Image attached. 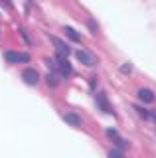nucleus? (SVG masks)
<instances>
[{
    "label": "nucleus",
    "mask_w": 156,
    "mask_h": 158,
    "mask_svg": "<svg viewBox=\"0 0 156 158\" xmlns=\"http://www.w3.org/2000/svg\"><path fill=\"white\" fill-rule=\"evenodd\" d=\"M63 34H65V36L69 38L71 42H77V44L81 42V36H79V34H77V32H75V30H73L71 26H65V28H63Z\"/></svg>",
    "instance_id": "obj_9"
},
{
    "label": "nucleus",
    "mask_w": 156,
    "mask_h": 158,
    "mask_svg": "<svg viewBox=\"0 0 156 158\" xmlns=\"http://www.w3.org/2000/svg\"><path fill=\"white\" fill-rule=\"evenodd\" d=\"M150 118H154V121H156V111H150Z\"/></svg>",
    "instance_id": "obj_16"
},
{
    "label": "nucleus",
    "mask_w": 156,
    "mask_h": 158,
    "mask_svg": "<svg viewBox=\"0 0 156 158\" xmlns=\"http://www.w3.org/2000/svg\"><path fill=\"white\" fill-rule=\"evenodd\" d=\"M4 59L8 63H28L32 59V56L26 52H12V49H8V52H4Z\"/></svg>",
    "instance_id": "obj_1"
},
{
    "label": "nucleus",
    "mask_w": 156,
    "mask_h": 158,
    "mask_svg": "<svg viewBox=\"0 0 156 158\" xmlns=\"http://www.w3.org/2000/svg\"><path fill=\"white\" fill-rule=\"evenodd\" d=\"M95 103L101 107V111H103V113H111V111H113L111 105H109V101H107L105 93H97V95H95Z\"/></svg>",
    "instance_id": "obj_6"
},
{
    "label": "nucleus",
    "mask_w": 156,
    "mask_h": 158,
    "mask_svg": "<svg viewBox=\"0 0 156 158\" xmlns=\"http://www.w3.org/2000/svg\"><path fill=\"white\" fill-rule=\"evenodd\" d=\"M136 97H138L142 103H154V99H156L154 91L152 89H146V87H140L138 91H136Z\"/></svg>",
    "instance_id": "obj_5"
},
{
    "label": "nucleus",
    "mask_w": 156,
    "mask_h": 158,
    "mask_svg": "<svg viewBox=\"0 0 156 158\" xmlns=\"http://www.w3.org/2000/svg\"><path fill=\"white\" fill-rule=\"evenodd\" d=\"M57 69H60V73H61L63 77H69L71 73H73L71 63L67 61V57L63 56V53H60V56H57Z\"/></svg>",
    "instance_id": "obj_4"
},
{
    "label": "nucleus",
    "mask_w": 156,
    "mask_h": 158,
    "mask_svg": "<svg viewBox=\"0 0 156 158\" xmlns=\"http://www.w3.org/2000/svg\"><path fill=\"white\" fill-rule=\"evenodd\" d=\"M0 2H2L6 8H12V2H10V0H0Z\"/></svg>",
    "instance_id": "obj_15"
},
{
    "label": "nucleus",
    "mask_w": 156,
    "mask_h": 158,
    "mask_svg": "<svg viewBox=\"0 0 156 158\" xmlns=\"http://www.w3.org/2000/svg\"><path fill=\"white\" fill-rule=\"evenodd\" d=\"M46 81L50 83V87H57L60 79H57V75H55V73H47V75H46Z\"/></svg>",
    "instance_id": "obj_11"
},
{
    "label": "nucleus",
    "mask_w": 156,
    "mask_h": 158,
    "mask_svg": "<svg viewBox=\"0 0 156 158\" xmlns=\"http://www.w3.org/2000/svg\"><path fill=\"white\" fill-rule=\"evenodd\" d=\"M109 158H125V150H121V148H113V150H109Z\"/></svg>",
    "instance_id": "obj_12"
},
{
    "label": "nucleus",
    "mask_w": 156,
    "mask_h": 158,
    "mask_svg": "<svg viewBox=\"0 0 156 158\" xmlns=\"http://www.w3.org/2000/svg\"><path fill=\"white\" fill-rule=\"evenodd\" d=\"M63 118H65L67 123H69L71 127H81V117L77 115V113H65V115H63Z\"/></svg>",
    "instance_id": "obj_8"
},
{
    "label": "nucleus",
    "mask_w": 156,
    "mask_h": 158,
    "mask_svg": "<svg viewBox=\"0 0 156 158\" xmlns=\"http://www.w3.org/2000/svg\"><path fill=\"white\" fill-rule=\"evenodd\" d=\"M22 79H24V83H26V85H38V81H40V73L36 71V69L34 67H26L22 71Z\"/></svg>",
    "instance_id": "obj_3"
},
{
    "label": "nucleus",
    "mask_w": 156,
    "mask_h": 158,
    "mask_svg": "<svg viewBox=\"0 0 156 158\" xmlns=\"http://www.w3.org/2000/svg\"><path fill=\"white\" fill-rule=\"evenodd\" d=\"M87 28L91 30V34H97V32H99V26H97V24H95L93 20H91V18L87 20Z\"/></svg>",
    "instance_id": "obj_13"
},
{
    "label": "nucleus",
    "mask_w": 156,
    "mask_h": 158,
    "mask_svg": "<svg viewBox=\"0 0 156 158\" xmlns=\"http://www.w3.org/2000/svg\"><path fill=\"white\" fill-rule=\"evenodd\" d=\"M134 111H136V115H138V117L150 118V111H148V109H144V107H140V105H134Z\"/></svg>",
    "instance_id": "obj_10"
},
{
    "label": "nucleus",
    "mask_w": 156,
    "mask_h": 158,
    "mask_svg": "<svg viewBox=\"0 0 156 158\" xmlns=\"http://www.w3.org/2000/svg\"><path fill=\"white\" fill-rule=\"evenodd\" d=\"M50 40H51V44L55 46V49H57L60 53H63V56H67V53H69V46H67L65 42H61V40L55 38V36H50Z\"/></svg>",
    "instance_id": "obj_7"
},
{
    "label": "nucleus",
    "mask_w": 156,
    "mask_h": 158,
    "mask_svg": "<svg viewBox=\"0 0 156 158\" xmlns=\"http://www.w3.org/2000/svg\"><path fill=\"white\" fill-rule=\"evenodd\" d=\"M130 71H133V67H130V63H125V65H121V73H126V75H129Z\"/></svg>",
    "instance_id": "obj_14"
},
{
    "label": "nucleus",
    "mask_w": 156,
    "mask_h": 158,
    "mask_svg": "<svg viewBox=\"0 0 156 158\" xmlns=\"http://www.w3.org/2000/svg\"><path fill=\"white\" fill-rule=\"evenodd\" d=\"M75 56H77V59H79V63H83V65H87V67H93L97 63V57L91 52H87V49H77Z\"/></svg>",
    "instance_id": "obj_2"
}]
</instances>
